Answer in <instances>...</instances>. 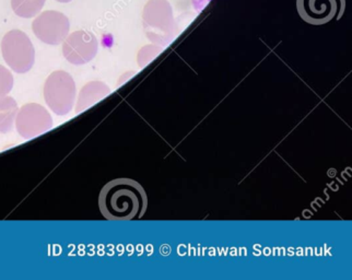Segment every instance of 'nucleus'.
<instances>
[{"instance_id":"f257e3e1","label":"nucleus","mask_w":352,"mask_h":280,"mask_svg":"<svg viewBox=\"0 0 352 280\" xmlns=\"http://www.w3.org/2000/svg\"><path fill=\"white\" fill-rule=\"evenodd\" d=\"M99 208L102 216L111 222L138 220L147 211V193L135 180L115 179L100 192Z\"/></svg>"},{"instance_id":"f03ea898","label":"nucleus","mask_w":352,"mask_h":280,"mask_svg":"<svg viewBox=\"0 0 352 280\" xmlns=\"http://www.w3.org/2000/svg\"><path fill=\"white\" fill-rule=\"evenodd\" d=\"M43 94L46 105L55 114L67 115L75 105L77 96L75 80L64 70L52 72L46 79Z\"/></svg>"},{"instance_id":"7ed1b4c3","label":"nucleus","mask_w":352,"mask_h":280,"mask_svg":"<svg viewBox=\"0 0 352 280\" xmlns=\"http://www.w3.org/2000/svg\"><path fill=\"white\" fill-rule=\"evenodd\" d=\"M3 59L16 74H27L32 69L35 61L34 46L25 33L11 30L1 41Z\"/></svg>"},{"instance_id":"20e7f679","label":"nucleus","mask_w":352,"mask_h":280,"mask_svg":"<svg viewBox=\"0 0 352 280\" xmlns=\"http://www.w3.org/2000/svg\"><path fill=\"white\" fill-rule=\"evenodd\" d=\"M69 19L62 12L46 10L32 22L35 36L48 45H59L69 34Z\"/></svg>"},{"instance_id":"39448f33","label":"nucleus","mask_w":352,"mask_h":280,"mask_svg":"<svg viewBox=\"0 0 352 280\" xmlns=\"http://www.w3.org/2000/svg\"><path fill=\"white\" fill-rule=\"evenodd\" d=\"M296 9L303 21L323 25L344 16L346 0H296Z\"/></svg>"},{"instance_id":"423d86ee","label":"nucleus","mask_w":352,"mask_h":280,"mask_svg":"<svg viewBox=\"0 0 352 280\" xmlns=\"http://www.w3.org/2000/svg\"><path fill=\"white\" fill-rule=\"evenodd\" d=\"M53 118L45 107L38 103H28L18 111L16 129L24 139H32L50 131Z\"/></svg>"},{"instance_id":"0eeeda50","label":"nucleus","mask_w":352,"mask_h":280,"mask_svg":"<svg viewBox=\"0 0 352 280\" xmlns=\"http://www.w3.org/2000/svg\"><path fill=\"white\" fill-rule=\"evenodd\" d=\"M98 40L94 33L76 31L68 34L63 44V55L72 65H85L91 62L98 53Z\"/></svg>"},{"instance_id":"6e6552de","label":"nucleus","mask_w":352,"mask_h":280,"mask_svg":"<svg viewBox=\"0 0 352 280\" xmlns=\"http://www.w3.org/2000/svg\"><path fill=\"white\" fill-rule=\"evenodd\" d=\"M144 27L148 36L157 29H166L173 25V10L168 0H149L144 5Z\"/></svg>"},{"instance_id":"1a4fd4ad","label":"nucleus","mask_w":352,"mask_h":280,"mask_svg":"<svg viewBox=\"0 0 352 280\" xmlns=\"http://www.w3.org/2000/svg\"><path fill=\"white\" fill-rule=\"evenodd\" d=\"M107 92H109L107 87L100 81H91V83H86L78 96L75 109L76 114H79L92 107L102 98H104Z\"/></svg>"},{"instance_id":"9d476101","label":"nucleus","mask_w":352,"mask_h":280,"mask_svg":"<svg viewBox=\"0 0 352 280\" xmlns=\"http://www.w3.org/2000/svg\"><path fill=\"white\" fill-rule=\"evenodd\" d=\"M18 111L19 109L14 98L6 96L0 98V133L12 131Z\"/></svg>"},{"instance_id":"9b49d317","label":"nucleus","mask_w":352,"mask_h":280,"mask_svg":"<svg viewBox=\"0 0 352 280\" xmlns=\"http://www.w3.org/2000/svg\"><path fill=\"white\" fill-rule=\"evenodd\" d=\"M45 3L46 0H11V8L16 16L29 19L40 14Z\"/></svg>"},{"instance_id":"f8f14e48","label":"nucleus","mask_w":352,"mask_h":280,"mask_svg":"<svg viewBox=\"0 0 352 280\" xmlns=\"http://www.w3.org/2000/svg\"><path fill=\"white\" fill-rule=\"evenodd\" d=\"M14 88V76L10 70L0 65V98L10 94Z\"/></svg>"},{"instance_id":"ddd939ff","label":"nucleus","mask_w":352,"mask_h":280,"mask_svg":"<svg viewBox=\"0 0 352 280\" xmlns=\"http://www.w3.org/2000/svg\"><path fill=\"white\" fill-rule=\"evenodd\" d=\"M211 0H192V7L197 12H201Z\"/></svg>"},{"instance_id":"4468645a","label":"nucleus","mask_w":352,"mask_h":280,"mask_svg":"<svg viewBox=\"0 0 352 280\" xmlns=\"http://www.w3.org/2000/svg\"><path fill=\"white\" fill-rule=\"evenodd\" d=\"M56 1H58V3H70V1H72V0H56Z\"/></svg>"}]
</instances>
